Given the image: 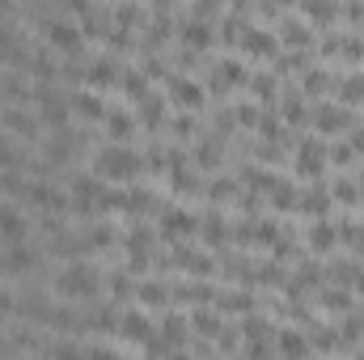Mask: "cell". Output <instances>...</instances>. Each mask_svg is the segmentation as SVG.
Here are the masks:
<instances>
[{
    "mask_svg": "<svg viewBox=\"0 0 364 360\" xmlns=\"http://www.w3.org/2000/svg\"><path fill=\"white\" fill-rule=\"evenodd\" d=\"M30 73H34L38 81H51V77H55V64H51V55L34 51V55H30Z\"/></svg>",
    "mask_w": 364,
    "mask_h": 360,
    "instance_id": "d6986e66",
    "label": "cell"
},
{
    "mask_svg": "<svg viewBox=\"0 0 364 360\" xmlns=\"http://www.w3.org/2000/svg\"><path fill=\"white\" fill-rule=\"evenodd\" d=\"M0 238H4V246H21L30 238V225L13 203H0Z\"/></svg>",
    "mask_w": 364,
    "mask_h": 360,
    "instance_id": "5b68a950",
    "label": "cell"
},
{
    "mask_svg": "<svg viewBox=\"0 0 364 360\" xmlns=\"http://www.w3.org/2000/svg\"><path fill=\"white\" fill-rule=\"evenodd\" d=\"M68 102H73V110H81L85 119H106V106H102V93H97V90H90V85H85V90H77L73 97H68Z\"/></svg>",
    "mask_w": 364,
    "mask_h": 360,
    "instance_id": "8fae6325",
    "label": "cell"
},
{
    "mask_svg": "<svg viewBox=\"0 0 364 360\" xmlns=\"http://www.w3.org/2000/svg\"><path fill=\"white\" fill-rule=\"evenodd\" d=\"M318 127H322V132H339V127H348V115H343L339 106H322V110H318Z\"/></svg>",
    "mask_w": 364,
    "mask_h": 360,
    "instance_id": "2e32d148",
    "label": "cell"
},
{
    "mask_svg": "<svg viewBox=\"0 0 364 360\" xmlns=\"http://www.w3.org/2000/svg\"><path fill=\"white\" fill-rule=\"evenodd\" d=\"M279 352H288V356H305V344H301V335H296V331L279 335Z\"/></svg>",
    "mask_w": 364,
    "mask_h": 360,
    "instance_id": "d4e9b609",
    "label": "cell"
},
{
    "mask_svg": "<svg viewBox=\"0 0 364 360\" xmlns=\"http://www.w3.org/2000/svg\"><path fill=\"white\" fill-rule=\"evenodd\" d=\"M195 327H199V331H216V318H212V314H199Z\"/></svg>",
    "mask_w": 364,
    "mask_h": 360,
    "instance_id": "74e56055",
    "label": "cell"
},
{
    "mask_svg": "<svg viewBox=\"0 0 364 360\" xmlns=\"http://www.w3.org/2000/svg\"><path fill=\"white\" fill-rule=\"evenodd\" d=\"M166 229H170V233H191V229H195V221H191V216H182V212H170Z\"/></svg>",
    "mask_w": 364,
    "mask_h": 360,
    "instance_id": "4316f807",
    "label": "cell"
},
{
    "mask_svg": "<svg viewBox=\"0 0 364 360\" xmlns=\"http://www.w3.org/2000/svg\"><path fill=\"white\" fill-rule=\"evenodd\" d=\"M182 34H186V43H191V47H203V43H208V26H199V21H195V26H186Z\"/></svg>",
    "mask_w": 364,
    "mask_h": 360,
    "instance_id": "f1b7e54d",
    "label": "cell"
},
{
    "mask_svg": "<svg viewBox=\"0 0 364 360\" xmlns=\"http://www.w3.org/2000/svg\"><path fill=\"white\" fill-rule=\"evenodd\" d=\"M170 93H174V102H178V106H186V110H195V106L203 102V90H199L195 81H182V77H174V81H170Z\"/></svg>",
    "mask_w": 364,
    "mask_h": 360,
    "instance_id": "9a60e30c",
    "label": "cell"
},
{
    "mask_svg": "<svg viewBox=\"0 0 364 360\" xmlns=\"http://www.w3.org/2000/svg\"><path fill=\"white\" fill-rule=\"evenodd\" d=\"M127 93H136V97H144V93H149V85H144V77H140V73H127Z\"/></svg>",
    "mask_w": 364,
    "mask_h": 360,
    "instance_id": "1f68e13d",
    "label": "cell"
},
{
    "mask_svg": "<svg viewBox=\"0 0 364 360\" xmlns=\"http://www.w3.org/2000/svg\"><path fill=\"white\" fill-rule=\"evenodd\" d=\"M81 38H85L81 21H73V17H51V21H47V43H51V47H60V51H81Z\"/></svg>",
    "mask_w": 364,
    "mask_h": 360,
    "instance_id": "277c9868",
    "label": "cell"
},
{
    "mask_svg": "<svg viewBox=\"0 0 364 360\" xmlns=\"http://www.w3.org/2000/svg\"><path fill=\"white\" fill-rule=\"evenodd\" d=\"M93 170H97V179L127 182V179H136V170H140V157H136L127 144H110V149H102V153H97Z\"/></svg>",
    "mask_w": 364,
    "mask_h": 360,
    "instance_id": "7a4b0ae2",
    "label": "cell"
},
{
    "mask_svg": "<svg viewBox=\"0 0 364 360\" xmlns=\"http://www.w3.org/2000/svg\"><path fill=\"white\" fill-rule=\"evenodd\" d=\"M110 242H114V229H110V225H97V229L90 233V246H97V250L110 246Z\"/></svg>",
    "mask_w": 364,
    "mask_h": 360,
    "instance_id": "83f0119b",
    "label": "cell"
},
{
    "mask_svg": "<svg viewBox=\"0 0 364 360\" xmlns=\"http://www.w3.org/2000/svg\"><path fill=\"white\" fill-rule=\"evenodd\" d=\"M119 335H123V339H132V344H149V339H153V322H149L144 314H136V309H132V314H123V318H119Z\"/></svg>",
    "mask_w": 364,
    "mask_h": 360,
    "instance_id": "9c48e42d",
    "label": "cell"
},
{
    "mask_svg": "<svg viewBox=\"0 0 364 360\" xmlns=\"http://www.w3.org/2000/svg\"><path fill=\"white\" fill-rule=\"evenodd\" d=\"M85 81H90V90H106V85H114V81H119V64H114L110 55H97L90 68H85Z\"/></svg>",
    "mask_w": 364,
    "mask_h": 360,
    "instance_id": "30bf717a",
    "label": "cell"
},
{
    "mask_svg": "<svg viewBox=\"0 0 364 360\" xmlns=\"http://www.w3.org/2000/svg\"><path fill=\"white\" fill-rule=\"evenodd\" d=\"M97 271L90 268V263H68V268L55 275V292L60 297H68V301H90V297H97Z\"/></svg>",
    "mask_w": 364,
    "mask_h": 360,
    "instance_id": "6da1fadb",
    "label": "cell"
},
{
    "mask_svg": "<svg viewBox=\"0 0 364 360\" xmlns=\"http://www.w3.org/2000/svg\"><path fill=\"white\" fill-rule=\"evenodd\" d=\"M140 102H144V106H140V119L157 127V123H161V97H157V93H144Z\"/></svg>",
    "mask_w": 364,
    "mask_h": 360,
    "instance_id": "ffe728a7",
    "label": "cell"
},
{
    "mask_svg": "<svg viewBox=\"0 0 364 360\" xmlns=\"http://www.w3.org/2000/svg\"><path fill=\"white\" fill-rule=\"evenodd\" d=\"M34 102H38V115H43V123H51L55 132H64V127H68V115H73V106L60 97V90H51V85H34Z\"/></svg>",
    "mask_w": 364,
    "mask_h": 360,
    "instance_id": "3957f363",
    "label": "cell"
},
{
    "mask_svg": "<svg viewBox=\"0 0 364 360\" xmlns=\"http://www.w3.org/2000/svg\"><path fill=\"white\" fill-rule=\"evenodd\" d=\"M343 97H364V77H356V81H343Z\"/></svg>",
    "mask_w": 364,
    "mask_h": 360,
    "instance_id": "d6a6232c",
    "label": "cell"
},
{
    "mask_svg": "<svg viewBox=\"0 0 364 360\" xmlns=\"http://www.w3.org/2000/svg\"><path fill=\"white\" fill-rule=\"evenodd\" d=\"M166 297H170V292H166L161 284H144V288H140V301H149V305H166Z\"/></svg>",
    "mask_w": 364,
    "mask_h": 360,
    "instance_id": "484cf974",
    "label": "cell"
},
{
    "mask_svg": "<svg viewBox=\"0 0 364 360\" xmlns=\"http://www.w3.org/2000/svg\"><path fill=\"white\" fill-rule=\"evenodd\" d=\"M305 17H314V21H331L335 9H331V4H305Z\"/></svg>",
    "mask_w": 364,
    "mask_h": 360,
    "instance_id": "f546056e",
    "label": "cell"
},
{
    "mask_svg": "<svg viewBox=\"0 0 364 360\" xmlns=\"http://www.w3.org/2000/svg\"><path fill=\"white\" fill-rule=\"evenodd\" d=\"M335 195H339V199H356V186H352V182H339Z\"/></svg>",
    "mask_w": 364,
    "mask_h": 360,
    "instance_id": "d590c367",
    "label": "cell"
},
{
    "mask_svg": "<svg viewBox=\"0 0 364 360\" xmlns=\"http://www.w3.org/2000/svg\"><path fill=\"white\" fill-rule=\"evenodd\" d=\"M242 34H246V38H242L246 51H255V55H272L275 51V34L272 30H263V26H246Z\"/></svg>",
    "mask_w": 364,
    "mask_h": 360,
    "instance_id": "4fadbf2b",
    "label": "cell"
},
{
    "mask_svg": "<svg viewBox=\"0 0 364 360\" xmlns=\"http://www.w3.org/2000/svg\"><path fill=\"white\" fill-rule=\"evenodd\" d=\"M51 327H60V331H77V314L68 309V305H60V309H51V318H47Z\"/></svg>",
    "mask_w": 364,
    "mask_h": 360,
    "instance_id": "603a6c76",
    "label": "cell"
},
{
    "mask_svg": "<svg viewBox=\"0 0 364 360\" xmlns=\"http://www.w3.org/2000/svg\"><path fill=\"white\" fill-rule=\"evenodd\" d=\"M305 85H309V90H326V73H309Z\"/></svg>",
    "mask_w": 364,
    "mask_h": 360,
    "instance_id": "e575fe53",
    "label": "cell"
},
{
    "mask_svg": "<svg viewBox=\"0 0 364 360\" xmlns=\"http://www.w3.org/2000/svg\"><path fill=\"white\" fill-rule=\"evenodd\" d=\"M106 127H110L114 144H127V136L136 132V119H132L127 110H106Z\"/></svg>",
    "mask_w": 364,
    "mask_h": 360,
    "instance_id": "5bb4252c",
    "label": "cell"
},
{
    "mask_svg": "<svg viewBox=\"0 0 364 360\" xmlns=\"http://www.w3.org/2000/svg\"><path fill=\"white\" fill-rule=\"evenodd\" d=\"M102 195H106V186L97 174H85V179L73 182V208L77 212H90V208H102Z\"/></svg>",
    "mask_w": 364,
    "mask_h": 360,
    "instance_id": "8992f818",
    "label": "cell"
},
{
    "mask_svg": "<svg viewBox=\"0 0 364 360\" xmlns=\"http://www.w3.org/2000/svg\"><path fill=\"white\" fill-rule=\"evenodd\" d=\"M4 127H9V132H17V136H26V140H34V136H38V119H34V115H26L21 106H9V110H4Z\"/></svg>",
    "mask_w": 364,
    "mask_h": 360,
    "instance_id": "7c38bea8",
    "label": "cell"
},
{
    "mask_svg": "<svg viewBox=\"0 0 364 360\" xmlns=\"http://www.w3.org/2000/svg\"><path fill=\"white\" fill-rule=\"evenodd\" d=\"M51 360H85V352H81L73 339H60V344L51 348Z\"/></svg>",
    "mask_w": 364,
    "mask_h": 360,
    "instance_id": "cb8c5ba5",
    "label": "cell"
},
{
    "mask_svg": "<svg viewBox=\"0 0 364 360\" xmlns=\"http://www.w3.org/2000/svg\"><path fill=\"white\" fill-rule=\"evenodd\" d=\"M26 195H30V203H34L43 216H47V212L55 216V212H64V203H68V199H64V191H55V186H47V182H30V186H26Z\"/></svg>",
    "mask_w": 364,
    "mask_h": 360,
    "instance_id": "52a82bcc",
    "label": "cell"
},
{
    "mask_svg": "<svg viewBox=\"0 0 364 360\" xmlns=\"http://www.w3.org/2000/svg\"><path fill=\"white\" fill-rule=\"evenodd\" d=\"M38 263V255L21 242V246H9L4 255H0V271H9V275H26V271Z\"/></svg>",
    "mask_w": 364,
    "mask_h": 360,
    "instance_id": "ba28073f",
    "label": "cell"
},
{
    "mask_svg": "<svg viewBox=\"0 0 364 360\" xmlns=\"http://www.w3.org/2000/svg\"><path fill=\"white\" fill-rule=\"evenodd\" d=\"M0 166H4V170H13V174H17V170L26 166V157H21V149H13V144H9L4 136H0Z\"/></svg>",
    "mask_w": 364,
    "mask_h": 360,
    "instance_id": "ac0fdd59",
    "label": "cell"
},
{
    "mask_svg": "<svg viewBox=\"0 0 364 360\" xmlns=\"http://www.w3.org/2000/svg\"><path fill=\"white\" fill-rule=\"evenodd\" d=\"M85 360H119V356H114L110 348H90V352H85Z\"/></svg>",
    "mask_w": 364,
    "mask_h": 360,
    "instance_id": "836d02e7",
    "label": "cell"
},
{
    "mask_svg": "<svg viewBox=\"0 0 364 360\" xmlns=\"http://www.w3.org/2000/svg\"><path fill=\"white\" fill-rule=\"evenodd\" d=\"M331 242H335V229H331V225H314L309 246H314V250H331Z\"/></svg>",
    "mask_w": 364,
    "mask_h": 360,
    "instance_id": "7402d4cb",
    "label": "cell"
},
{
    "mask_svg": "<svg viewBox=\"0 0 364 360\" xmlns=\"http://www.w3.org/2000/svg\"><path fill=\"white\" fill-rule=\"evenodd\" d=\"M13 309H17V301L9 292H0V314H13Z\"/></svg>",
    "mask_w": 364,
    "mask_h": 360,
    "instance_id": "f35d334b",
    "label": "cell"
},
{
    "mask_svg": "<svg viewBox=\"0 0 364 360\" xmlns=\"http://www.w3.org/2000/svg\"><path fill=\"white\" fill-rule=\"evenodd\" d=\"M326 203H331V195H326V191H309V195L301 199V212H309V216H322V212H326Z\"/></svg>",
    "mask_w": 364,
    "mask_h": 360,
    "instance_id": "44dd1931",
    "label": "cell"
},
{
    "mask_svg": "<svg viewBox=\"0 0 364 360\" xmlns=\"http://www.w3.org/2000/svg\"><path fill=\"white\" fill-rule=\"evenodd\" d=\"M326 301H331V309H348V292H331Z\"/></svg>",
    "mask_w": 364,
    "mask_h": 360,
    "instance_id": "8d00e7d4",
    "label": "cell"
},
{
    "mask_svg": "<svg viewBox=\"0 0 364 360\" xmlns=\"http://www.w3.org/2000/svg\"><path fill=\"white\" fill-rule=\"evenodd\" d=\"M55 250H60V255H77V250H81V242H77L73 233H60V242H55Z\"/></svg>",
    "mask_w": 364,
    "mask_h": 360,
    "instance_id": "4dcf8cb0",
    "label": "cell"
},
{
    "mask_svg": "<svg viewBox=\"0 0 364 360\" xmlns=\"http://www.w3.org/2000/svg\"><path fill=\"white\" fill-rule=\"evenodd\" d=\"M318 166H322V149H318L314 140H305V144H301V174H314Z\"/></svg>",
    "mask_w": 364,
    "mask_h": 360,
    "instance_id": "e0dca14e",
    "label": "cell"
}]
</instances>
